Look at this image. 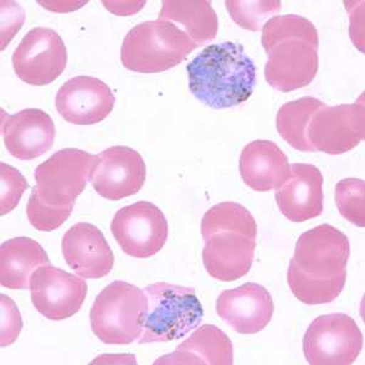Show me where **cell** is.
<instances>
[{
    "instance_id": "cell-22",
    "label": "cell",
    "mask_w": 365,
    "mask_h": 365,
    "mask_svg": "<svg viewBox=\"0 0 365 365\" xmlns=\"http://www.w3.org/2000/svg\"><path fill=\"white\" fill-rule=\"evenodd\" d=\"M50 264L49 256L31 237H14L0 247V284L10 290H27L31 275Z\"/></svg>"
},
{
    "instance_id": "cell-1",
    "label": "cell",
    "mask_w": 365,
    "mask_h": 365,
    "mask_svg": "<svg viewBox=\"0 0 365 365\" xmlns=\"http://www.w3.org/2000/svg\"><path fill=\"white\" fill-rule=\"evenodd\" d=\"M262 46L268 55L266 81L275 91L289 93L309 86L319 68V34L299 15L274 16L262 29Z\"/></svg>"
},
{
    "instance_id": "cell-6",
    "label": "cell",
    "mask_w": 365,
    "mask_h": 365,
    "mask_svg": "<svg viewBox=\"0 0 365 365\" xmlns=\"http://www.w3.org/2000/svg\"><path fill=\"white\" fill-rule=\"evenodd\" d=\"M351 255L349 237L329 225L303 232L296 242L287 279L346 282Z\"/></svg>"
},
{
    "instance_id": "cell-17",
    "label": "cell",
    "mask_w": 365,
    "mask_h": 365,
    "mask_svg": "<svg viewBox=\"0 0 365 365\" xmlns=\"http://www.w3.org/2000/svg\"><path fill=\"white\" fill-rule=\"evenodd\" d=\"M323 175L308 163H294L287 180L275 189L279 210L295 223L319 217L324 208Z\"/></svg>"
},
{
    "instance_id": "cell-5",
    "label": "cell",
    "mask_w": 365,
    "mask_h": 365,
    "mask_svg": "<svg viewBox=\"0 0 365 365\" xmlns=\"http://www.w3.org/2000/svg\"><path fill=\"white\" fill-rule=\"evenodd\" d=\"M146 308L144 291L129 282H111L93 303L91 331L106 344H133L140 336Z\"/></svg>"
},
{
    "instance_id": "cell-2",
    "label": "cell",
    "mask_w": 365,
    "mask_h": 365,
    "mask_svg": "<svg viewBox=\"0 0 365 365\" xmlns=\"http://www.w3.org/2000/svg\"><path fill=\"white\" fill-rule=\"evenodd\" d=\"M187 72L191 94L218 110L245 103L256 86V66L237 43L206 46L189 63Z\"/></svg>"
},
{
    "instance_id": "cell-3",
    "label": "cell",
    "mask_w": 365,
    "mask_h": 365,
    "mask_svg": "<svg viewBox=\"0 0 365 365\" xmlns=\"http://www.w3.org/2000/svg\"><path fill=\"white\" fill-rule=\"evenodd\" d=\"M148 308L138 344L180 340L199 327L204 308L192 287L156 282L145 287Z\"/></svg>"
},
{
    "instance_id": "cell-28",
    "label": "cell",
    "mask_w": 365,
    "mask_h": 365,
    "mask_svg": "<svg viewBox=\"0 0 365 365\" xmlns=\"http://www.w3.org/2000/svg\"><path fill=\"white\" fill-rule=\"evenodd\" d=\"M73 207H53L42 202L36 187L32 189L27 202V217L29 223L39 232H53L60 228L68 220Z\"/></svg>"
},
{
    "instance_id": "cell-27",
    "label": "cell",
    "mask_w": 365,
    "mask_h": 365,
    "mask_svg": "<svg viewBox=\"0 0 365 365\" xmlns=\"http://www.w3.org/2000/svg\"><path fill=\"white\" fill-rule=\"evenodd\" d=\"M225 6L241 29L247 31H259L263 29L268 17L279 13L282 9L280 1H225Z\"/></svg>"
},
{
    "instance_id": "cell-30",
    "label": "cell",
    "mask_w": 365,
    "mask_h": 365,
    "mask_svg": "<svg viewBox=\"0 0 365 365\" xmlns=\"http://www.w3.org/2000/svg\"><path fill=\"white\" fill-rule=\"evenodd\" d=\"M1 299V347L14 344L20 335L22 329V319L20 311L13 299L6 295Z\"/></svg>"
},
{
    "instance_id": "cell-10",
    "label": "cell",
    "mask_w": 365,
    "mask_h": 365,
    "mask_svg": "<svg viewBox=\"0 0 365 365\" xmlns=\"http://www.w3.org/2000/svg\"><path fill=\"white\" fill-rule=\"evenodd\" d=\"M117 244L130 257L149 258L160 252L168 237L163 212L148 201L120 208L111 222Z\"/></svg>"
},
{
    "instance_id": "cell-24",
    "label": "cell",
    "mask_w": 365,
    "mask_h": 365,
    "mask_svg": "<svg viewBox=\"0 0 365 365\" xmlns=\"http://www.w3.org/2000/svg\"><path fill=\"white\" fill-rule=\"evenodd\" d=\"M324 105L323 101L312 96L282 105L277 115V129L280 137L294 149L313 153L314 149L308 140V127L313 115Z\"/></svg>"
},
{
    "instance_id": "cell-16",
    "label": "cell",
    "mask_w": 365,
    "mask_h": 365,
    "mask_svg": "<svg viewBox=\"0 0 365 365\" xmlns=\"http://www.w3.org/2000/svg\"><path fill=\"white\" fill-rule=\"evenodd\" d=\"M217 314L244 335L266 329L274 314V302L269 291L255 282H246L220 294L216 303Z\"/></svg>"
},
{
    "instance_id": "cell-12",
    "label": "cell",
    "mask_w": 365,
    "mask_h": 365,
    "mask_svg": "<svg viewBox=\"0 0 365 365\" xmlns=\"http://www.w3.org/2000/svg\"><path fill=\"white\" fill-rule=\"evenodd\" d=\"M29 290L34 308L46 319L58 322L78 313L88 285L83 278L48 264L32 273Z\"/></svg>"
},
{
    "instance_id": "cell-23",
    "label": "cell",
    "mask_w": 365,
    "mask_h": 365,
    "mask_svg": "<svg viewBox=\"0 0 365 365\" xmlns=\"http://www.w3.org/2000/svg\"><path fill=\"white\" fill-rule=\"evenodd\" d=\"M158 20L184 26L185 34L197 46L213 41L218 32V17L207 0L163 1Z\"/></svg>"
},
{
    "instance_id": "cell-4",
    "label": "cell",
    "mask_w": 365,
    "mask_h": 365,
    "mask_svg": "<svg viewBox=\"0 0 365 365\" xmlns=\"http://www.w3.org/2000/svg\"><path fill=\"white\" fill-rule=\"evenodd\" d=\"M197 48L185 31L165 20L135 26L125 36L120 60L138 73H160L178 66Z\"/></svg>"
},
{
    "instance_id": "cell-8",
    "label": "cell",
    "mask_w": 365,
    "mask_h": 365,
    "mask_svg": "<svg viewBox=\"0 0 365 365\" xmlns=\"http://www.w3.org/2000/svg\"><path fill=\"white\" fill-rule=\"evenodd\" d=\"M363 349V334L344 313L320 316L303 337V353L312 365L353 364Z\"/></svg>"
},
{
    "instance_id": "cell-14",
    "label": "cell",
    "mask_w": 365,
    "mask_h": 365,
    "mask_svg": "<svg viewBox=\"0 0 365 365\" xmlns=\"http://www.w3.org/2000/svg\"><path fill=\"white\" fill-rule=\"evenodd\" d=\"M115 96L108 84L89 76L71 78L55 98L58 115L76 125H91L104 120L115 108Z\"/></svg>"
},
{
    "instance_id": "cell-18",
    "label": "cell",
    "mask_w": 365,
    "mask_h": 365,
    "mask_svg": "<svg viewBox=\"0 0 365 365\" xmlns=\"http://www.w3.org/2000/svg\"><path fill=\"white\" fill-rule=\"evenodd\" d=\"M63 255L71 269L83 279H101L115 264L113 250L96 225L78 223L63 235Z\"/></svg>"
},
{
    "instance_id": "cell-20",
    "label": "cell",
    "mask_w": 365,
    "mask_h": 365,
    "mask_svg": "<svg viewBox=\"0 0 365 365\" xmlns=\"http://www.w3.org/2000/svg\"><path fill=\"white\" fill-rule=\"evenodd\" d=\"M240 175L252 190L266 192L278 189L290 173V163L275 143L255 140L240 155Z\"/></svg>"
},
{
    "instance_id": "cell-9",
    "label": "cell",
    "mask_w": 365,
    "mask_h": 365,
    "mask_svg": "<svg viewBox=\"0 0 365 365\" xmlns=\"http://www.w3.org/2000/svg\"><path fill=\"white\" fill-rule=\"evenodd\" d=\"M365 137L364 94L354 104L324 105L309 122L308 140L314 151L329 155L349 153Z\"/></svg>"
},
{
    "instance_id": "cell-25",
    "label": "cell",
    "mask_w": 365,
    "mask_h": 365,
    "mask_svg": "<svg viewBox=\"0 0 365 365\" xmlns=\"http://www.w3.org/2000/svg\"><path fill=\"white\" fill-rule=\"evenodd\" d=\"M220 230H234L257 237V225L252 215L237 202H222L210 208L201 222L204 239Z\"/></svg>"
},
{
    "instance_id": "cell-7",
    "label": "cell",
    "mask_w": 365,
    "mask_h": 365,
    "mask_svg": "<svg viewBox=\"0 0 365 365\" xmlns=\"http://www.w3.org/2000/svg\"><path fill=\"white\" fill-rule=\"evenodd\" d=\"M98 156L79 149L55 153L34 170L38 196L53 207H73L87 187Z\"/></svg>"
},
{
    "instance_id": "cell-15",
    "label": "cell",
    "mask_w": 365,
    "mask_h": 365,
    "mask_svg": "<svg viewBox=\"0 0 365 365\" xmlns=\"http://www.w3.org/2000/svg\"><path fill=\"white\" fill-rule=\"evenodd\" d=\"M1 135L14 158L29 161L46 154L54 145V122L39 108H26L15 115L1 111Z\"/></svg>"
},
{
    "instance_id": "cell-29",
    "label": "cell",
    "mask_w": 365,
    "mask_h": 365,
    "mask_svg": "<svg viewBox=\"0 0 365 365\" xmlns=\"http://www.w3.org/2000/svg\"><path fill=\"white\" fill-rule=\"evenodd\" d=\"M0 182H1L0 215L5 216L19 205L24 192L29 187V182L20 170L9 166L4 162L0 163Z\"/></svg>"
},
{
    "instance_id": "cell-26",
    "label": "cell",
    "mask_w": 365,
    "mask_h": 365,
    "mask_svg": "<svg viewBox=\"0 0 365 365\" xmlns=\"http://www.w3.org/2000/svg\"><path fill=\"white\" fill-rule=\"evenodd\" d=\"M365 182L358 178L342 179L335 187V201L341 216L357 227L365 225Z\"/></svg>"
},
{
    "instance_id": "cell-21",
    "label": "cell",
    "mask_w": 365,
    "mask_h": 365,
    "mask_svg": "<svg viewBox=\"0 0 365 365\" xmlns=\"http://www.w3.org/2000/svg\"><path fill=\"white\" fill-rule=\"evenodd\" d=\"M230 365L234 363L232 344L216 325L205 324L179 344L177 351L155 364Z\"/></svg>"
},
{
    "instance_id": "cell-13",
    "label": "cell",
    "mask_w": 365,
    "mask_h": 365,
    "mask_svg": "<svg viewBox=\"0 0 365 365\" xmlns=\"http://www.w3.org/2000/svg\"><path fill=\"white\" fill-rule=\"evenodd\" d=\"M145 180L144 158L128 146H113L100 153L91 175L96 192L110 201L135 195Z\"/></svg>"
},
{
    "instance_id": "cell-11",
    "label": "cell",
    "mask_w": 365,
    "mask_h": 365,
    "mask_svg": "<svg viewBox=\"0 0 365 365\" xmlns=\"http://www.w3.org/2000/svg\"><path fill=\"white\" fill-rule=\"evenodd\" d=\"M17 77L29 86L42 87L53 83L67 66V49L63 38L54 29H31L13 54Z\"/></svg>"
},
{
    "instance_id": "cell-19",
    "label": "cell",
    "mask_w": 365,
    "mask_h": 365,
    "mask_svg": "<svg viewBox=\"0 0 365 365\" xmlns=\"http://www.w3.org/2000/svg\"><path fill=\"white\" fill-rule=\"evenodd\" d=\"M255 250V237L234 230H220L205 239L202 261L212 278L235 282L251 270Z\"/></svg>"
}]
</instances>
